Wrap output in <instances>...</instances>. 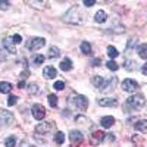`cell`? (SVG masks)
I'll return each instance as SVG.
<instances>
[{"instance_id":"cell-5","label":"cell","mask_w":147,"mask_h":147,"mask_svg":"<svg viewBox=\"0 0 147 147\" xmlns=\"http://www.w3.org/2000/svg\"><path fill=\"white\" fill-rule=\"evenodd\" d=\"M44 44H46V40L43 38V37H35V38H31V40L28 41L27 49H28V50H31V52H34V50H38V49H41Z\"/></svg>"},{"instance_id":"cell-25","label":"cell","mask_w":147,"mask_h":147,"mask_svg":"<svg viewBox=\"0 0 147 147\" xmlns=\"http://www.w3.org/2000/svg\"><path fill=\"white\" fill-rule=\"evenodd\" d=\"M47 102H49V105H50L52 107H56L57 106V96L56 94H49L47 96Z\"/></svg>"},{"instance_id":"cell-30","label":"cell","mask_w":147,"mask_h":147,"mask_svg":"<svg viewBox=\"0 0 147 147\" xmlns=\"http://www.w3.org/2000/svg\"><path fill=\"white\" fill-rule=\"evenodd\" d=\"M53 88H55L56 91H62V90L65 88V82H63V81H56V82L53 84Z\"/></svg>"},{"instance_id":"cell-14","label":"cell","mask_w":147,"mask_h":147,"mask_svg":"<svg viewBox=\"0 0 147 147\" xmlns=\"http://www.w3.org/2000/svg\"><path fill=\"white\" fill-rule=\"evenodd\" d=\"M99 106H102V107H116L118 106V100L116 99H100L99 100Z\"/></svg>"},{"instance_id":"cell-13","label":"cell","mask_w":147,"mask_h":147,"mask_svg":"<svg viewBox=\"0 0 147 147\" xmlns=\"http://www.w3.org/2000/svg\"><path fill=\"white\" fill-rule=\"evenodd\" d=\"M56 75H57V72L53 66H46L43 69V77L46 80H53V78H56Z\"/></svg>"},{"instance_id":"cell-35","label":"cell","mask_w":147,"mask_h":147,"mask_svg":"<svg viewBox=\"0 0 147 147\" xmlns=\"http://www.w3.org/2000/svg\"><path fill=\"white\" fill-rule=\"evenodd\" d=\"M96 5V0H84V6H87V7H91Z\"/></svg>"},{"instance_id":"cell-37","label":"cell","mask_w":147,"mask_h":147,"mask_svg":"<svg viewBox=\"0 0 147 147\" xmlns=\"http://www.w3.org/2000/svg\"><path fill=\"white\" fill-rule=\"evenodd\" d=\"M105 140H107V141H113V140H115L113 134H106V136H105Z\"/></svg>"},{"instance_id":"cell-6","label":"cell","mask_w":147,"mask_h":147,"mask_svg":"<svg viewBox=\"0 0 147 147\" xmlns=\"http://www.w3.org/2000/svg\"><path fill=\"white\" fill-rule=\"evenodd\" d=\"M31 112H32L34 119H37V121H41V119L46 118V109H44V106L40 105V103H35V105L32 106V109H31Z\"/></svg>"},{"instance_id":"cell-17","label":"cell","mask_w":147,"mask_h":147,"mask_svg":"<svg viewBox=\"0 0 147 147\" xmlns=\"http://www.w3.org/2000/svg\"><path fill=\"white\" fill-rule=\"evenodd\" d=\"M59 68H60V71H65V72L71 71V69H72V60H71L69 57H65L62 62H60Z\"/></svg>"},{"instance_id":"cell-8","label":"cell","mask_w":147,"mask_h":147,"mask_svg":"<svg viewBox=\"0 0 147 147\" xmlns=\"http://www.w3.org/2000/svg\"><path fill=\"white\" fill-rule=\"evenodd\" d=\"M53 127H55L53 122H41V124L35 127V132L40 134V136H46V134H49L53 129Z\"/></svg>"},{"instance_id":"cell-24","label":"cell","mask_w":147,"mask_h":147,"mask_svg":"<svg viewBox=\"0 0 147 147\" xmlns=\"http://www.w3.org/2000/svg\"><path fill=\"white\" fill-rule=\"evenodd\" d=\"M103 81H105V78H103V77H100V75H96V77H93V78H91V82L96 85L97 88H100V87H102Z\"/></svg>"},{"instance_id":"cell-39","label":"cell","mask_w":147,"mask_h":147,"mask_svg":"<svg viewBox=\"0 0 147 147\" xmlns=\"http://www.w3.org/2000/svg\"><path fill=\"white\" fill-rule=\"evenodd\" d=\"M141 72L144 74V75H147V63H144V65L141 66Z\"/></svg>"},{"instance_id":"cell-33","label":"cell","mask_w":147,"mask_h":147,"mask_svg":"<svg viewBox=\"0 0 147 147\" xmlns=\"http://www.w3.org/2000/svg\"><path fill=\"white\" fill-rule=\"evenodd\" d=\"M43 62H44V56L38 55V56H35V57H34V63H35V65H41Z\"/></svg>"},{"instance_id":"cell-26","label":"cell","mask_w":147,"mask_h":147,"mask_svg":"<svg viewBox=\"0 0 147 147\" xmlns=\"http://www.w3.org/2000/svg\"><path fill=\"white\" fill-rule=\"evenodd\" d=\"M28 93L30 94H38L40 93V87H38V85H37V84H30L28 85Z\"/></svg>"},{"instance_id":"cell-32","label":"cell","mask_w":147,"mask_h":147,"mask_svg":"<svg viewBox=\"0 0 147 147\" xmlns=\"http://www.w3.org/2000/svg\"><path fill=\"white\" fill-rule=\"evenodd\" d=\"M18 103V97L16 96H9V99H7V106H13Z\"/></svg>"},{"instance_id":"cell-9","label":"cell","mask_w":147,"mask_h":147,"mask_svg":"<svg viewBox=\"0 0 147 147\" xmlns=\"http://www.w3.org/2000/svg\"><path fill=\"white\" fill-rule=\"evenodd\" d=\"M122 88H124V91L132 93V91H136L138 88V84H137V81H134L131 78H127V80L122 81Z\"/></svg>"},{"instance_id":"cell-27","label":"cell","mask_w":147,"mask_h":147,"mask_svg":"<svg viewBox=\"0 0 147 147\" xmlns=\"http://www.w3.org/2000/svg\"><path fill=\"white\" fill-rule=\"evenodd\" d=\"M106 66H107V69H110V71H113V72H116L118 69H119V65L115 62V60H107V63H106Z\"/></svg>"},{"instance_id":"cell-2","label":"cell","mask_w":147,"mask_h":147,"mask_svg":"<svg viewBox=\"0 0 147 147\" xmlns=\"http://www.w3.org/2000/svg\"><path fill=\"white\" fill-rule=\"evenodd\" d=\"M144 105H146V99L143 94H134V96L128 97L125 102V107L132 109V110H140L144 107Z\"/></svg>"},{"instance_id":"cell-22","label":"cell","mask_w":147,"mask_h":147,"mask_svg":"<svg viewBox=\"0 0 147 147\" xmlns=\"http://www.w3.org/2000/svg\"><path fill=\"white\" fill-rule=\"evenodd\" d=\"M80 49H81V52H82L84 55H90V53H91V46H90L88 41H82L81 46H80Z\"/></svg>"},{"instance_id":"cell-41","label":"cell","mask_w":147,"mask_h":147,"mask_svg":"<svg viewBox=\"0 0 147 147\" xmlns=\"http://www.w3.org/2000/svg\"><path fill=\"white\" fill-rule=\"evenodd\" d=\"M24 87H25V82L21 81V82H19V88H24Z\"/></svg>"},{"instance_id":"cell-10","label":"cell","mask_w":147,"mask_h":147,"mask_svg":"<svg viewBox=\"0 0 147 147\" xmlns=\"http://www.w3.org/2000/svg\"><path fill=\"white\" fill-rule=\"evenodd\" d=\"M69 138H71V143L74 146H77L78 143H81L84 140V136H82V132L78 131V129H72L71 134H69Z\"/></svg>"},{"instance_id":"cell-34","label":"cell","mask_w":147,"mask_h":147,"mask_svg":"<svg viewBox=\"0 0 147 147\" xmlns=\"http://www.w3.org/2000/svg\"><path fill=\"white\" fill-rule=\"evenodd\" d=\"M12 40H13L15 44H19V43L22 41V37H21L19 34H15V35H12Z\"/></svg>"},{"instance_id":"cell-3","label":"cell","mask_w":147,"mask_h":147,"mask_svg":"<svg viewBox=\"0 0 147 147\" xmlns=\"http://www.w3.org/2000/svg\"><path fill=\"white\" fill-rule=\"evenodd\" d=\"M69 103L74 106V107H77L78 110H85L88 107V100H87V97L85 96H81V94H74L69 97Z\"/></svg>"},{"instance_id":"cell-28","label":"cell","mask_w":147,"mask_h":147,"mask_svg":"<svg viewBox=\"0 0 147 147\" xmlns=\"http://www.w3.org/2000/svg\"><path fill=\"white\" fill-rule=\"evenodd\" d=\"M55 141L57 143V144H63V141H65V134L63 132H56V136H55Z\"/></svg>"},{"instance_id":"cell-18","label":"cell","mask_w":147,"mask_h":147,"mask_svg":"<svg viewBox=\"0 0 147 147\" xmlns=\"http://www.w3.org/2000/svg\"><path fill=\"white\" fill-rule=\"evenodd\" d=\"M106 19H107V13H106L105 10H99V12L94 15V21H96L97 24H103V22H106Z\"/></svg>"},{"instance_id":"cell-36","label":"cell","mask_w":147,"mask_h":147,"mask_svg":"<svg viewBox=\"0 0 147 147\" xmlns=\"http://www.w3.org/2000/svg\"><path fill=\"white\" fill-rule=\"evenodd\" d=\"M9 5H10L9 2H0V9H5L6 10V9H9Z\"/></svg>"},{"instance_id":"cell-20","label":"cell","mask_w":147,"mask_h":147,"mask_svg":"<svg viewBox=\"0 0 147 147\" xmlns=\"http://www.w3.org/2000/svg\"><path fill=\"white\" fill-rule=\"evenodd\" d=\"M137 53H138V56L141 59H147V44L146 43L144 44H140L137 47Z\"/></svg>"},{"instance_id":"cell-19","label":"cell","mask_w":147,"mask_h":147,"mask_svg":"<svg viewBox=\"0 0 147 147\" xmlns=\"http://www.w3.org/2000/svg\"><path fill=\"white\" fill-rule=\"evenodd\" d=\"M12 88H13V85H12L10 82H7V81H2V82H0V93L7 94V93L12 91Z\"/></svg>"},{"instance_id":"cell-7","label":"cell","mask_w":147,"mask_h":147,"mask_svg":"<svg viewBox=\"0 0 147 147\" xmlns=\"http://www.w3.org/2000/svg\"><path fill=\"white\" fill-rule=\"evenodd\" d=\"M116 84H118V78H116V77H110L109 80H105V81H103L102 87H100L99 90L103 91V93H106V91H112V90H115Z\"/></svg>"},{"instance_id":"cell-4","label":"cell","mask_w":147,"mask_h":147,"mask_svg":"<svg viewBox=\"0 0 147 147\" xmlns=\"http://www.w3.org/2000/svg\"><path fill=\"white\" fill-rule=\"evenodd\" d=\"M13 121H15L13 113L9 112V110H6V109H0V125L7 127V125H10Z\"/></svg>"},{"instance_id":"cell-21","label":"cell","mask_w":147,"mask_h":147,"mask_svg":"<svg viewBox=\"0 0 147 147\" xmlns=\"http://www.w3.org/2000/svg\"><path fill=\"white\" fill-rule=\"evenodd\" d=\"M60 56V50L57 47H50L49 49V59H56V57H59Z\"/></svg>"},{"instance_id":"cell-29","label":"cell","mask_w":147,"mask_h":147,"mask_svg":"<svg viewBox=\"0 0 147 147\" xmlns=\"http://www.w3.org/2000/svg\"><path fill=\"white\" fill-rule=\"evenodd\" d=\"M15 144H16V138L12 136V137H7L6 140H5V146L6 147H15Z\"/></svg>"},{"instance_id":"cell-15","label":"cell","mask_w":147,"mask_h":147,"mask_svg":"<svg viewBox=\"0 0 147 147\" xmlns=\"http://www.w3.org/2000/svg\"><path fill=\"white\" fill-rule=\"evenodd\" d=\"M113 124H115V118L113 116H103L100 119V125L103 128H110V127H113Z\"/></svg>"},{"instance_id":"cell-1","label":"cell","mask_w":147,"mask_h":147,"mask_svg":"<svg viewBox=\"0 0 147 147\" xmlns=\"http://www.w3.org/2000/svg\"><path fill=\"white\" fill-rule=\"evenodd\" d=\"M65 22H68V24H84V15L81 13V10L78 9V7H71L66 13L63 15V18H62Z\"/></svg>"},{"instance_id":"cell-11","label":"cell","mask_w":147,"mask_h":147,"mask_svg":"<svg viewBox=\"0 0 147 147\" xmlns=\"http://www.w3.org/2000/svg\"><path fill=\"white\" fill-rule=\"evenodd\" d=\"M3 47L7 50V53H12V55L18 53L16 49H15V43H13V40H12V37H6V38L3 40Z\"/></svg>"},{"instance_id":"cell-16","label":"cell","mask_w":147,"mask_h":147,"mask_svg":"<svg viewBox=\"0 0 147 147\" xmlns=\"http://www.w3.org/2000/svg\"><path fill=\"white\" fill-rule=\"evenodd\" d=\"M134 128H136L137 131H140V132H147V119H140V121H137L136 122V125H134Z\"/></svg>"},{"instance_id":"cell-40","label":"cell","mask_w":147,"mask_h":147,"mask_svg":"<svg viewBox=\"0 0 147 147\" xmlns=\"http://www.w3.org/2000/svg\"><path fill=\"white\" fill-rule=\"evenodd\" d=\"M21 147H30V146H28V143H27L25 140H24V141H22V144H21Z\"/></svg>"},{"instance_id":"cell-23","label":"cell","mask_w":147,"mask_h":147,"mask_svg":"<svg viewBox=\"0 0 147 147\" xmlns=\"http://www.w3.org/2000/svg\"><path fill=\"white\" fill-rule=\"evenodd\" d=\"M107 56H109L110 59H115V57L119 56V52L116 50L113 46H109V47H107Z\"/></svg>"},{"instance_id":"cell-12","label":"cell","mask_w":147,"mask_h":147,"mask_svg":"<svg viewBox=\"0 0 147 147\" xmlns=\"http://www.w3.org/2000/svg\"><path fill=\"white\" fill-rule=\"evenodd\" d=\"M105 136L106 134L103 131H94L91 134V144L93 146H97V144H100L103 140H105Z\"/></svg>"},{"instance_id":"cell-38","label":"cell","mask_w":147,"mask_h":147,"mask_svg":"<svg viewBox=\"0 0 147 147\" xmlns=\"http://www.w3.org/2000/svg\"><path fill=\"white\" fill-rule=\"evenodd\" d=\"M100 62H102V60H100L99 57H97V59H93V60H91L93 66H99V65H100Z\"/></svg>"},{"instance_id":"cell-31","label":"cell","mask_w":147,"mask_h":147,"mask_svg":"<svg viewBox=\"0 0 147 147\" xmlns=\"http://www.w3.org/2000/svg\"><path fill=\"white\" fill-rule=\"evenodd\" d=\"M125 69L127 71H134V69H136V62H134V60H127Z\"/></svg>"}]
</instances>
